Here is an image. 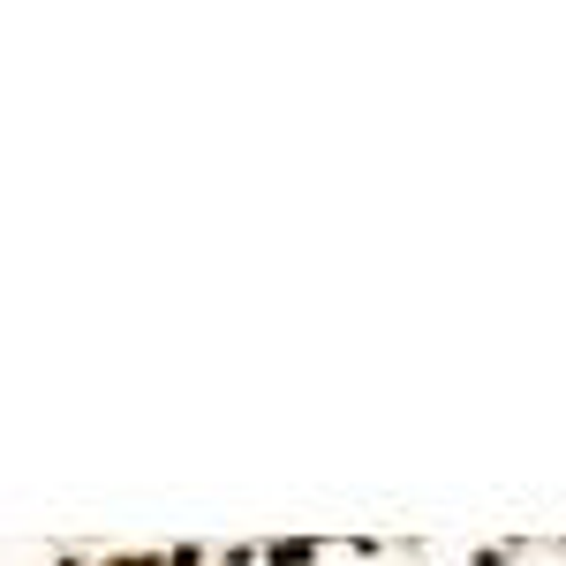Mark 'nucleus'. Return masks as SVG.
<instances>
[{"label": "nucleus", "mask_w": 566, "mask_h": 566, "mask_svg": "<svg viewBox=\"0 0 566 566\" xmlns=\"http://www.w3.org/2000/svg\"><path fill=\"white\" fill-rule=\"evenodd\" d=\"M68 566H84V559H68Z\"/></svg>", "instance_id": "nucleus-3"}, {"label": "nucleus", "mask_w": 566, "mask_h": 566, "mask_svg": "<svg viewBox=\"0 0 566 566\" xmlns=\"http://www.w3.org/2000/svg\"><path fill=\"white\" fill-rule=\"evenodd\" d=\"M317 559V544H273V566H310Z\"/></svg>", "instance_id": "nucleus-1"}, {"label": "nucleus", "mask_w": 566, "mask_h": 566, "mask_svg": "<svg viewBox=\"0 0 566 566\" xmlns=\"http://www.w3.org/2000/svg\"><path fill=\"white\" fill-rule=\"evenodd\" d=\"M114 566H159V559H114Z\"/></svg>", "instance_id": "nucleus-2"}]
</instances>
